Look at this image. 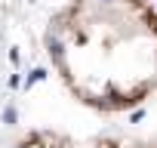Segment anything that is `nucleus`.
<instances>
[{
    "instance_id": "f257e3e1",
    "label": "nucleus",
    "mask_w": 157,
    "mask_h": 148,
    "mask_svg": "<svg viewBox=\"0 0 157 148\" xmlns=\"http://www.w3.org/2000/svg\"><path fill=\"white\" fill-rule=\"evenodd\" d=\"M37 80H43V68H34V71L28 74V87H31V84H37Z\"/></svg>"
},
{
    "instance_id": "f03ea898",
    "label": "nucleus",
    "mask_w": 157,
    "mask_h": 148,
    "mask_svg": "<svg viewBox=\"0 0 157 148\" xmlns=\"http://www.w3.org/2000/svg\"><path fill=\"white\" fill-rule=\"evenodd\" d=\"M16 117H19L16 108H6V111H3V120H6V123H16Z\"/></svg>"
},
{
    "instance_id": "7ed1b4c3",
    "label": "nucleus",
    "mask_w": 157,
    "mask_h": 148,
    "mask_svg": "<svg viewBox=\"0 0 157 148\" xmlns=\"http://www.w3.org/2000/svg\"><path fill=\"white\" fill-rule=\"evenodd\" d=\"M102 148H157V145H102Z\"/></svg>"
}]
</instances>
